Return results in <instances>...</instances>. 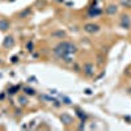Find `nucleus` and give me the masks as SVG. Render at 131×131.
Masks as SVG:
<instances>
[{
  "mask_svg": "<svg viewBox=\"0 0 131 131\" xmlns=\"http://www.w3.org/2000/svg\"><path fill=\"white\" fill-rule=\"evenodd\" d=\"M78 50L79 49H78V46H76L75 43H72L70 41H62V42L58 43L55 47H54L52 52L55 54V57H58V58L63 59L64 62L70 63L71 62L70 57L75 55V54L78 52Z\"/></svg>",
  "mask_w": 131,
  "mask_h": 131,
  "instance_id": "1",
  "label": "nucleus"
},
{
  "mask_svg": "<svg viewBox=\"0 0 131 131\" xmlns=\"http://www.w3.org/2000/svg\"><path fill=\"white\" fill-rule=\"evenodd\" d=\"M100 25L98 24H94V23H86L84 25V31L89 33V34H96V33L100 31Z\"/></svg>",
  "mask_w": 131,
  "mask_h": 131,
  "instance_id": "2",
  "label": "nucleus"
},
{
  "mask_svg": "<svg viewBox=\"0 0 131 131\" xmlns=\"http://www.w3.org/2000/svg\"><path fill=\"white\" fill-rule=\"evenodd\" d=\"M119 25H121L123 29H130L131 28V17L130 15H122L121 16V21H119Z\"/></svg>",
  "mask_w": 131,
  "mask_h": 131,
  "instance_id": "3",
  "label": "nucleus"
},
{
  "mask_svg": "<svg viewBox=\"0 0 131 131\" xmlns=\"http://www.w3.org/2000/svg\"><path fill=\"white\" fill-rule=\"evenodd\" d=\"M83 71H84V73L86 75V76H93L94 75V72H96V68H94V66L92 64V63H85L84 66H83Z\"/></svg>",
  "mask_w": 131,
  "mask_h": 131,
  "instance_id": "4",
  "label": "nucleus"
},
{
  "mask_svg": "<svg viewBox=\"0 0 131 131\" xmlns=\"http://www.w3.org/2000/svg\"><path fill=\"white\" fill-rule=\"evenodd\" d=\"M60 121L64 123V125H72L73 123V118L68 114V113H63L60 115Z\"/></svg>",
  "mask_w": 131,
  "mask_h": 131,
  "instance_id": "5",
  "label": "nucleus"
},
{
  "mask_svg": "<svg viewBox=\"0 0 131 131\" xmlns=\"http://www.w3.org/2000/svg\"><path fill=\"white\" fill-rule=\"evenodd\" d=\"M105 12H106L107 15H115V13L118 12V5H115V4H110V5L106 8Z\"/></svg>",
  "mask_w": 131,
  "mask_h": 131,
  "instance_id": "6",
  "label": "nucleus"
},
{
  "mask_svg": "<svg viewBox=\"0 0 131 131\" xmlns=\"http://www.w3.org/2000/svg\"><path fill=\"white\" fill-rule=\"evenodd\" d=\"M9 26H10V24H9V21L8 20H5V18H2L0 20V30H8L9 29Z\"/></svg>",
  "mask_w": 131,
  "mask_h": 131,
  "instance_id": "7",
  "label": "nucleus"
},
{
  "mask_svg": "<svg viewBox=\"0 0 131 131\" xmlns=\"http://www.w3.org/2000/svg\"><path fill=\"white\" fill-rule=\"evenodd\" d=\"M13 43H15V41H13L12 37H7L5 41H4V46L5 47H10V46H13Z\"/></svg>",
  "mask_w": 131,
  "mask_h": 131,
  "instance_id": "8",
  "label": "nucleus"
},
{
  "mask_svg": "<svg viewBox=\"0 0 131 131\" xmlns=\"http://www.w3.org/2000/svg\"><path fill=\"white\" fill-rule=\"evenodd\" d=\"M24 91H25V93H26L28 96H34V94H36V91L33 89V88H25Z\"/></svg>",
  "mask_w": 131,
  "mask_h": 131,
  "instance_id": "9",
  "label": "nucleus"
},
{
  "mask_svg": "<svg viewBox=\"0 0 131 131\" xmlns=\"http://www.w3.org/2000/svg\"><path fill=\"white\" fill-rule=\"evenodd\" d=\"M121 4L126 8H131V0H121Z\"/></svg>",
  "mask_w": 131,
  "mask_h": 131,
  "instance_id": "10",
  "label": "nucleus"
},
{
  "mask_svg": "<svg viewBox=\"0 0 131 131\" xmlns=\"http://www.w3.org/2000/svg\"><path fill=\"white\" fill-rule=\"evenodd\" d=\"M26 49H28V51H29V52H31V51H33V49H34V45H33V42H31V41H29V42H28Z\"/></svg>",
  "mask_w": 131,
  "mask_h": 131,
  "instance_id": "11",
  "label": "nucleus"
},
{
  "mask_svg": "<svg viewBox=\"0 0 131 131\" xmlns=\"http://www.w3.org/2000/svg\"><path fill=\"white\" fill-rule=\"evenodd\" d=\"M20 104H23V105H26L28 104V100L25 97H20Z\"/></svg>",
  "mask_w": 131,
  "mask_h": 131,
  "instance_id": "12",
  "label": "nucleus"
},
{
  "mask_svg": "<svg viewBox=\"0 0 131 131\" xmlns=\"http://www.w3.org/2000/svg\"><path fill=\"white\" fill-rule=\"evenodd\" d=\"M54 2H57V3H62L63 0H54Z\"/></svg>",
  "mask_w": 131,
  "mask_h": 131,
  "instance_id": "13",
  "label": "nucleus"
}]
</instances>
